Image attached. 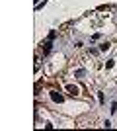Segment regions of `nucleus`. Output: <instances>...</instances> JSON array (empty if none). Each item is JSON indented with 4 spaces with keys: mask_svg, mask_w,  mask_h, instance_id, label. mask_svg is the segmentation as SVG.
Here are the masks:
<instances>
[{
    "mask_svg": "<svg viewBox=\"0 0 117 131\" xmlns=\"http://www.w3.org/2000/svg\"><path fill=\"white\" fill-rule=\"evenodd\" d=\"M100 49H101V51H107V49H109V43H101Z\"/></svg>",
    "mask_w": 117,
    "mask_h": 131,
    "instance_id": "obj_4",
    "label": "nucleus"
},
{
    "mask_svg": "<svg viewBox=\"0 0 117 131\" xmlns=\"http://www.w3.org/2000/svg\"><path fill=\"white\" fill-rule=\"evenodd\" d=\"M51 98H53V102H57V104H61L62 100H64V98H62V96H61L59 92H51Z\"/></svg>",
    "mask_w": 117,
    "mask_h": 131,
    "instance_id": "obj_1",
    "label": "nucleus"
},
{
    "mask_svg": "<svg viewBox=\"0 0 117 131\" xmlns=\"http://www.w3.org/2000/svg\"><path fill=\"white\" fill-rule=\"evenodd\" d=\"M84 74H86V72H84L82 69H80V71H76V77H78V78H84Z\"/></svg>",
    "mask_w": 117,
    "mask_h": 131,
    "instance_id": "obj_5",
    "label": "nucleus"
},
{
    "mask_svg": "<svg viewBox=\"0 0 117 131\" xmlns=\"http://www.w3.org/2000/svg\"><path fill=\"white\" fill-rule=\"evenodd\" d=\"M51 41H53V39H47V41H45V43H43V53H49V51H51Z\"/></svg>",
    "mask_w": 117,
    "mask_h": 131,
    "instance_id": "obj_2",
    "label": "nucleus"
},
{
    "mask_svg": "<svg viewBox=\"0 0 117 131\" xmlns=\"http://www.w3.org/2000/svg\"><path fill=\"white\" fill-rule=\"evenodd\" d=\"M68 92L72 94V96H76V94H78V88L76 86H68Z\"/></svg>",
    "mask_w": 117,
    "mask_h": 131,
    "instance_id": "obj_3",
    "label": "nucleus"
}]
</instances>
